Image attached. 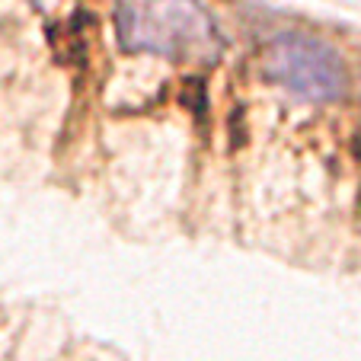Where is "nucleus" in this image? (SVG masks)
<instances>
[{"instance_id":"1","label":"nucleus","mask_w":361,"mask_h":361,"mask_svg":"<svg viewBox=\"0 0 361 361\" xmlns=\"http://www.w3.org/2000/svg\"><path fill=\"white\" fill-rule=\"evenodd\" d=\"M116 39L125 51H147L170 61L214 64L224 51L218 23L202 0H122Z\"/></svg>"},{"instance_id":"2","label":"nucleus","mask_w":361,"mask_h":361,"mask_svg":"<svg viewBox=\"0 0 361 361\" xmlns=\"http://www.w3.org/2000/svg\"><path fill=\"white\" fill-rule=\"evenodd\" d=\"M262 77L307 102H333L345 93V64L326 42L304 32H281L262 51Z\"/></svg>"}]
</instances>
